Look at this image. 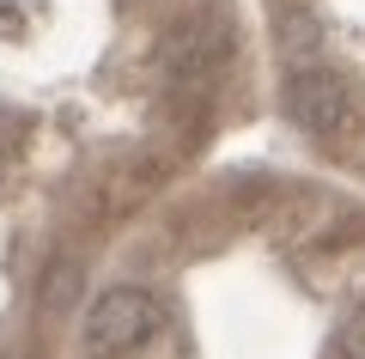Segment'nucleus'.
Masks as SVG:
<instances>
[{
	"label": "nucleus",
	"instance_id": "1",
	"mask_svg": "<svg viewBox=\"0 0 365 359\" xmlns=\"http://www.w3.org/2000/svg\"><path fill=\"white\" fill-rule=\"evenodd\" d=\"M158 323H165V305H158L146 286H110V293H98L91 310H86V353L116 359V353H128V347H140L146 335H158Z\"/></svg>",
	"mask_w": 365,
	"mask_h": 359
},
{
	"label": "nucleus",
	"instance_id": "2",
	"mask_svg": "<svg viewBox=\"0 0 365 359\" xmlns=\"http://www.w3.org/2000/svg\"><path fill=\"white\" fill-rule=\"evenodd\" d=\"M280 110H287L292 128H304L311 141H335V134L353 128V98L335 74L323 67H299V74L280 86Z\"/></svg>",
	"mask_w": 365,
	"mask_h": 359
},
{
	"label": "nucleus",
	"instance_id": "3",
	"mask_svg": "<svg viewBox=\"0 0 365 359\" xmlns=\"http://www.w3.org/2000/svg\"><path fill=\"white\" fill-rule=\"evenodd\" d=\"M158 61H165V74L182 79V86H207V79L220 74V61H225V31L213 25V19H182V25L165 31Z\"/></svg>",
	"mask_w": 365,
	"mask_h": 359
},
{
	"label": "nucleus",
	"instance_id": "4",
	"mask_svg": "<svg viewBox=\"0 0 365 359\" xmlns=\"http://www.w3.org/2000/svg\"><path fill=\"white\" fill-rule=\"evenodd\" d=\"M274 37H280V49H287L292 61H304V55H317V43H323V25H317L311 13H280Z\"/></svg>",
	"mask_w": 365,
	"mask_h": 359
},
{
	"label": "nucleus",
	"instance_id": "5",
	"mask_svg": "<svg viewBox=\"0 0 365 359\" xmlns=\"http://www.w3.org/2000/svg\"><path fill=\"white\" fill-rule=\"evenodd\" d=\"M341 359H365V305L347 317V329H341Z\"/></svg>",
	"mask_w": 365,
	"mask_h": 359
}]
</instances>
